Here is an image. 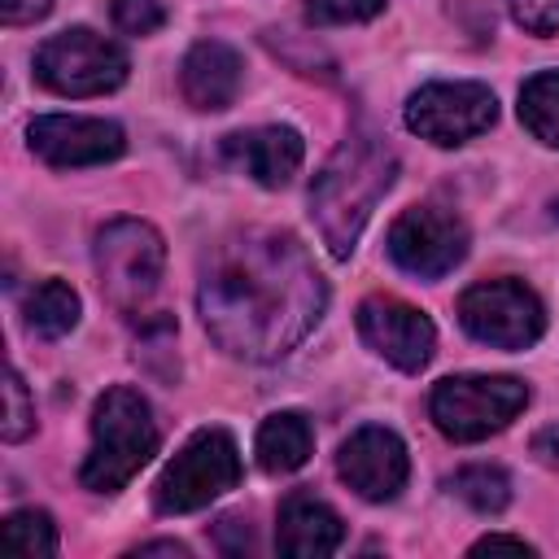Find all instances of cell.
<instances>
[{
    "mask_svg": "<svg viewBox=\"0 0 559 559\" xmlns=\"http://www.w3.org/2000/svg\"><path fill=\"white\" fill-rule=\"evenodd\" d=\"M328 306V280L293 231L245 227L223 236L201 266L197 310L218 349L245 362L293 354Z\"/></svg>",
    "mask_w": 559,
    "mask_h": 559,
    "instance_id": "6da1fadb",
    "label": "cell"
},
{
    "mask_svg": "<svg viewBox=\"0 0 559 559\" xmlns=\"http://www.w3.org/2000/svg\"><path fill=\"white\" fill-rule=\"evenodd\" d=\"M397 179V153L367 135L354 131L336 144V153L323 162V170L310 183V218L328 245L332 258H349L371 210Z\"/></svg>",
    "mask_w": 559,
    "mask_h": 559,
    "instance_id": "7a4b0ae2",
    "label": "cell"
},
{
    "mask_svg": "<svg viewBox=\"0 0 559 559\" xmlns=\"http://www.w3.org/2000/svg\"><path fill=\"white\" fill-rule=\"evenodd\" d=\"M157 454V424L140 389L114 384L92 411V450L79 467L83 489L118 493L148 459Z\"/></svg>",
    "mask_w": 559,
    "mask_h": 559,
    "instance_id": "3957f363",
    "label": "cell"
},
{
    "mask_svg": "<svg viewBox=\"0 0 559 559\" xmlns=\"http://www.w3.org/2000/svg\"><path fill=\"white\" fill-rule=\"evenodd\" d=\"M166 240L144 218H114L96 231V280L114 310L140 314L162 288Z\"/></svg>",
    "mask_w": 559,
    "mask_h": 559,
    "instance_id": "277c9868",
    "label": "cell"
},
{
    "mask_svg": "<svg viewBox=\"0 0 559 559\" xmlns=\"http://www.w3.org/2000/svg\"><path fill=\"white\" fill-rule=\"evenodd\" d=\"M240 485V450L231 432L223 428H201L183 441V450L162 467L153 502L162 515H188L210 507L218 493Z\"/></svg>",
    "mask_w": 559,
    "mask_h": 559,
    "instance_id": "5b68a950",
    "label": "cell"
},
{
    "mask_svg": "<svg viewBox=\"0 0 559 559\" xmlns=\"http://www.w3.org/2000/svg\"><path fill=\"white\" fill-rule=\"evenodd\" d=\"M528 406V384L515 376H450L432 389V424L450 441H485Z\"/></svg>",
    "mask_w": 559,
    "mask_h": 559,
    "instance_id": "8992f818",
    "label": "cell"
},
{
    "mask_svg": "<svg viewBox=\"0 0 559 559\" xmlns=\"http://www.w3.org/2000/svg\"><path fill=\"white\" fill-rule=\"evenodd\" d=\"M35 79L57 96H105V92L122 87L127 52L87 26H70L39 44Z\"/></svg>",
    "mask_w": 559,
    "mask_h": 559,
    "instance_id": "52a82bcc",
    "label": "cell"
},
{
    "mask_svg": "<svg viewBox=\"0 0 559 559\" xmlns=\"http://www.w3.org/2000/svg\"><path fill=\"white\" fill-rule=\"evenodd\" d=\"M459 323L493 349H528L546 332V310L520 280H480L459 297Z\"/></svg>",
    "mask_w": 559,
    "mask_h": 559,
    "instance_id": "ba28073f",
    "label": "cell"
},
{
    "mask_svg": "<svg viewBox=\"0 0 559 559\" xmlns=\"http://www.w3.org/2000/svg\"><path fill=\"white\" fill-rule=\"evenodd\" d=\"M389 258L419 280H441L467 258V223L437 201L411 205L389 227Z\"/></svg>",
    "mask_w": 559,
    "mask_h": 559,
    "instance_id": "9c48e42d",
    "label": "cell"
},
{
    "mask_svg": "<svg viewBox=\"0 0 559 559\" xmlns=\"http://www.w3.org/2000/svg\"><path fill=\"white\" fill-rule=\"evenodd\" d=\"M498 118V100L485 83H424L406 100V127L441 148L467 144L489 131Z\"/></svg>",
    "mask_w": 559,
    "mask_h": 559,
    "instance_id": "30bf717a",
    "label": "cell"
},
{
    "mask_svg": "<svg viewBox=\"0 0 559 559\" xmlns=\"http://www.w3.org/2000/svg\"><path fill=\"white\" fill-rule=\"evenodd\" d=\"M358 336L367 341L371 354L393 362L397 371H424L437 345V328L424 310L406 306L402 297L371 293L358 306Z\"/></svg>",
    "mask_w": 559,
    "mask_h": 559,
    "instance_id": "8fae6325",
    "label": "cell"
},
{
    "mask_svg": "<svg viewBox=\"0 0 559 559\" xmlns=\"http://www.w3.org/2000/svg\"><path fill=\"white\" fill-rule=\"evenodd\" d=\"M26 140H31V153L44 157L48 166H100V162H114L122 157L127 148V135L118 122H105V118H79V114H44L26 127Z\"/></svg>",
    "mask_w": 559,
    "mask_h": 559,
    "instance_id": "7c38bea8",
    "label": "cell"
},
{
    "mask_svg": "<svg viewBox=\"0 0 559 559\" xmlns=\"http://www.w3.org/2000/svg\"><path fill=\"white\" fill-rule=\"evenodd\" d=\"M336 472L345 476V485L367 498V502H389L402 493L406 476H411V463H406V445L397 432L380 428V424H367L358 428L341 454H336Z\"/></svg>",
    "mask_w": 559,
    "mask_h": 559,
    "instance_id": "4fadbf2b",
    "label": "cell"
},
{
    "mask_svg": "<svg viewBox=\"0 0 559 559\" xmlns=\"http://www.w3.org/2000/svg\"><path fill=\"white\" fill-rule=\"evenodd\" d=\"M240 83H245V61L223 39L192 44L183 66H179V87H183V100L192 109H210V114L227 109L240 96Z\"/></svg>",
    "mask_w": 559,
    "mask_h": 559,
    "instance_id": "5bb4252c",
    "label": "cell"
},
{
    "mask_svg": "<svg viewBox=\"0 0 559 559\" xmlns=\"http://www.w3.org/2000/svg\"><path fill=\"white\" fill-rule=\"evenodd\" d=\"M223 153L227 162H236L253 183L262 188H284L301 157H306V144L293 127H253V131H236L223 140Z\"/></svg>",
    "mask_w": 559,
    "mask_h": 559,
    "instance_id": "9a60e30c",
    "label": "cell"
},
{
    "mask_svg": "<svg viewBox=\"0 0 559 559\" xmlns=\"http://www.w3.org/2000/svg\"><path fill=\"white\" fill-rule=\"evenodd\" d=\"M341 542H345V524H341V515H336L323 498H314V493H306V489H293V493L280 502L275 546H280L284 555H293V559H323V555H332Z\"/></svg>",
    "mask_w": 559,
    "mask_h": 559,
    "instance_id": "2e32d148",
    "label": "cell"
},
{
    "mask_svg": "<svg viewBox=\"0 0 559 559\" xmlns=\"http://www.w3.org/2000/svg\"><path fill=\"white\" fill-rule=\"evenodd\" d=\"M253 450H258L262 472H271V476L297 472L314 450V428H310V419L301 411H275V415L262 419Z\"/></svg>",
    "mask_w": 559,
    "mask_h": 559,
    "instance_id": "e0dca14e",
    "label": "cell"
},
{
    "mask_svg": "<svg viewBox=\"0 0 559 559\" xmlns=\"http://www.w3.org/2000/svg\"><path fill=\"white\" fill-rule=\"evenodd\" d=\"M22 319H26L31 336L57 341L79 323V293L66 280H44V284L31 288V297L22 306Z\"/></svg>",
    "mask_w": 559,
    "mask_h": 559,
    "instance_id": "ac0fdd59",
    "label": "cell"
},
{
    "mask_svg": "<svg viewBox=\"0 0 559 559\" xmlns=\"http://www.w3.org/2000/svg\"><path fill=\"white\" fill-rule=\"evenodd\" d=\"M520 122L533 140L559 148V70H542L520 87Z\"/></svg>",
    "mask_w": 559,
    "mask_h": 559,
    "instance_id": "d6986e66",
    "label": "cell"
},
{
    "mask_svg": "<svg viewBox=\"0 0 559 559\" xmlns=\"http://www.w3.org/2000/svg\"><path fill=\"white\" fill-rule=\"evenodd\" d=\"M445 489L454 493V498H463L472 511H480V515H498L507 502H511V480H507V472L502 467H489V463H467V467H459L450 480H445Z\"/></svg>",
    "mask_w": 559,
    "mask_h": 559,
    "instance_id": "ffe728a7",
    "label": "cell"
},
{
    "mask_svg": "<svg viewBox=\"0 0 559 559\" xmlns=\"http://www.w3.org/2000/svg\"><path fill=\"white\" fill-rule=\"evenodd\" d=\"M4 546L13 555H26V559H39V555H57V528H52V515L48 511H35V507H22L4 520Z\"/></svg>",
    "mask_w": 559,
    "mask_h": 559,
    "instance_id": "44dd1931",
    "label": "cell"
},
{
    "mask_svg": "<svg viewBox=\"0 0 559 559\" xmlns=\"http://www.w3.org/2000/svg\"><path fill=\"white\" fill-rule=\"evenodd\" d=\"M31 432H35V406L26 397L22 376L9 367V376H4V424H0V437L4 441H22Z\"/></svg>",
    "mask_w": 559,
    "mask_h": 559,
    "instance_id": "7402d4cb",
    "label": "cell"
},
{
    "mask_svg": "<svg viewBox=\"0 0 559 559\" xmlns=\"http://www.w3.org/2000/svg\"><path fill=\"white\" fill-rule=\"evenodd\" d=\"M384 9V0H306V22L310 26H349L367 22Z\"/></svg>",
    "mask_w": 559,
    "mask_h": 559,
    "instance_id": "603a6c76",
    "label": "cell"
},
{
    "mask_svg": "<svg viewBox=\"0 0 559 559\" xmlns=\"http://www.w3.org/2000/svg\"><path fill=\"white\" fill-rule=\"evenodd\" d=\"M114 26L122 35H153L166 22V4L162 0H114Z\"/></svg>",
    "mask_w": 559,
    "mask_h": 559,
    "instance_id": "cb8c5ba5",
    "label": "cell"
},
{
    "mask_svg": "<svg viewBox=\"0 0 559 559\" xmlns=\"http://www.w3.org/2000/svg\"><path fill=\"white\" fill-rule=\"evenodd\" d=\"M511 17L528 31V35H555L559 31V0H507Z\"/></svg>",
    "mask_w": 559,
    "mask_h": 559,
    "instance_id": "d4e9b609",
    "label": "cell"
},
{
    "mask_svg": "<svg viewBox=\"0 0 559 559\" xmlns=\"http://www.w3.org/2000/svg\"><path fill=\"white\" fill-rule=\"evenodd\" d=\"M52 13V0H0V22L4 26H26Z\"/></svg>",
    "mask_w": 559,
    "mask_h": 559,
    "instance_id": "484cf974",
    "label": "cell"
},
{
    "mask_svg": "<svg viewBox=\"0 0 559 559\" xmlns=\"http://www.w3.org/2000/svg\"><path fill=\"white\" fill-rule=\"evenodd\" d=\"M533 454H537V463H546V467H559V424H550V428H542V432H533Z\"/></svg>",
    "mask_w": 559,
    "mask_h": 559,
    "instance_id": "4316f807",
    "label": "cell"
},
{
    "mask_svg": "<svg viewBox=\"0 0 559 559\" xmlns=\"http://www.w3.org/2000/svg\"><path fill=\"white\" fill-rule=\"evenodd\" d=\"M485 550H515V555H533V546L524 537H502V533H489L472 546V555H485Z\"/></svg>",
    "mask_w": 559,
    "mask_h": 559,
    "instance_id": "83f0119b",
    "label": "cell"
},
{
    "mask_svg": "<svg viewBox=\"0 0 559 559\" xmlns=\"http://www.w3.org/2000/svg\"><path fill=\"white\" fill-rule=\"evenodd\" d=\"M135 555H175V559H183L188 546L183 542H144V546H135Z\"/></svg>",
    "mask_w": 559,
    "mask_h": 559,
    "instance_id": "f1b7e54d",
    "label": "cell"
}]
</instances>
